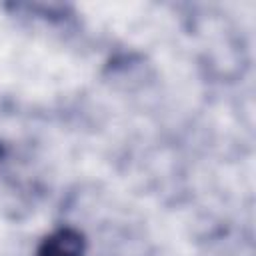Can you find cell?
I'll return each instance as SVG.
<instances>
[{"instance_id": "6da1fadb", "label": "cell", "mask_w": 256, "mask_h": 256, "mask_svg": "<svg viewBox=\"0 0 256 256\" xmlns=\"http://www.w3.org/2000/svg\"><path fill=\"white\" fill-rule=\"evenodd\" d=\"M38 256H82V236L74 230H58L44 240Z\"/></svg>"}]
</instances>
